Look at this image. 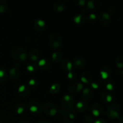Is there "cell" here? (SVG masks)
I'll use <instances>...</instances> for the list:
<instances>
[{"label":"cell","instance_id":"1","mask_svg":"<svg viewBox=\"0 0 123 123\" xmlns=\"http://www.w3.org/2000/svg\"><path fill=\"white\" fill-rule=\"evenodd\" d=\"M49 43L52 49H58L62 45V37L57 33H52L49 36Z\"/></svg>","mask_w":123,"mask_h":123},{"label":"cell","instance_id":"2","mask_svg":"<svg viewBox=\"0 0 123 123\" xmlns=\"http://www.w3.org/2000/svg\"><path fill=\"white\" fill-rule=\"evenodd\" d=\"M120 110H121V107L120 105L117 103H114L108 107L106 111V114L107 117L111 119H119Z\"/></svg>","mask_w":123,"mask_h":123},{"label":"cell","instance_id":"3","mask_svg":"<svg viewBox=\"0 0 123 123\" xmlns=\"http://www.w3.org/2000/svg\"><path fill=\"white\" fill-rule=\"evenodd\" d=\"M11 55H12V58L18 62L25 61L27 58L26 50L21 47H16L14 48L12 50Z\"/></svg>","mask_w":123,"mask_h":123},{"label":"cell","instance_id":"4","mask_svg":"<svg viewBox=\"0 0 123 123\" xmlns=\"http://www.w3.org/2000/svg\"><path fill=\"white\" fill-rule=\"evenodd\" d=\"M61 105L64 109H72L74 105V100L69 95H65L61 100Z\"/></svg>","mask_w":123,"mask_h":123},{"label":"cell","instance_id":"5","mask_svg":"<svg viewBox=\"0 0 123 123\" xmlns=\"http://www.w3.org/2000/svg\"><path fill=\"white\" fill-rule=\"evenodd\" d=\"M43 111L46 115L50 117L55 116L58 112L55 105L50 102L46 103L43 106Z\"/></svg>","mask_w":123,"mask_h":123},{"label":"cell","instance_id":"6","mask_svg":"<svg viewBox=\"0 0 123 123\" xmlns=\"http://www.w3.org/2000/svg\"><path fill=\"white\" fill-rule=\"evenodd\" d=\"M84 88V85L81 82H79V81H74L71 83L68 88V91L70 94L74 95L78 94Z\"/></svg>","mask_w":123,"mask_h":123},{"label":"cell","instance_id":"7","mask_svg":"<svg viewBox=\"0 0 123 123\" xmlns=\"http://www.w3.org/2000/svg\"><path fill=\"white\" fill-rule=\"evenodd\" d=\"M28 107L30 112L34 114H38L42 111V106L37 101H31L28 105Z\"/></svg>","mask_w":123,"mask_h":123},{"label":"cell","instance_id":"8","mask_svg":"<svg viewBox=\"0 0 123 123\" xmlns=\"http://www.w3.org/2000/svg\"><path fill=\"white\" fill-rule=\"evenodd\" d=\"M110 14L108 13H103L99 16V22L103 26H108L111 24Z\"/></svg>","mask_w":123,"mask_h":123},{"label":"cell","instance_id":"9","mask_svg":"<svg viewBox=\"0 0 123 123\" xmlns=\"http://www.w3.org/2000/svg\"><path fill=\"white\" fill-rule=\"evenodd\" d=\"M61 67L64 72L68 73V72H72L73 64L69 60L65 59L61 62Z\"/></svg>","mask_w":123,"mask_h":123},{"label":"cell","instance_id":"10","mask_svg":"<svg viewBox=\"0 0 123 123\" xmlns=\"http://www.w3.org/2000/svg\"><path fill=\"white\" fill-rule=\"evenodd\" d=\"M33 25L34 28L38 31H43L46 28V22L42 19H36Z\"/></svg>","mask_w":123,"mask_h":123},{"label":"cell","instance_id":"11","mask_svg":"<svg viewBox=\"0 0 123 123\" xmlns=\"http://www.w3.org/2000/svg\"><path fill=\"white\" fill-rule=\"evenodd\" d=\"M82 97L85 100H90L93 97L94 92L90 88L86 87L82 90Z\"/></svg>","mask_w":123,"mask_h":123},{"label":"cell","instance_id":"12","mask_svg":"<svg viewBox=\"0 0 123 123\" xmlns=\"http://www.w3.org/2000/svg\"><path fill=\"white\" fill-rule=\"evenodd\" d=\"M112 73V68L109 66H105L102 68V70L100 72L101 77L103 79H106Z\"/></svg>","mask_w":123,"mask_h":123},{"label":"cell","instance_id":"13","mask_svg":"<svg viewBox=\"0 0 123 123\" xmlns=\"http://www.w3.org/2000/svg\"><path fill=\"white\" fill-rule=\"evenodd\" d=\"M29 58L32 61H36L39 60L41 57V54L37 49H33L29 53Z\"/></svg>","mask_w":123,"mask_h":123},{"label":"cell","instance_id":"14","mask_svg":"<svg viewBox=\"0 0 123 123\" xmlns=\"http://www.w3.org/2000/svg\"><path fill=\"white\" fill-rule=\"evenodd\" d=\"M85 61L83 58L76 57L73 60V65L77 68H82L85 66Z\"/></svg>","mask_w":123,"mask_h":123},{"label":"cell","instance_id":"15","mask_svg":"<svg viewBox=\"0 0 123 123\" xmlns=\"http://www.w3.org/2000/svg\"><path fill=\"white\" fill-rule=\"evenodd\" d=\"M102 110H103L102 106L98 103L94 104L91 106V112H92V115H94L95 117L99 116L102 112Z\"/></svg>","mask_w":123,"mask_h":123},{"label":"cell","instance_id":"16","mask_svg":"<svg viewBox=\"0 0 123 123\" xmlns=\"http://www.w3.org/2000/svg\"><path fill=\"white\" fill-rule=\"evenodd\" d=\"M80 79H81V81L85 84H91L92 79V74L90 72H83Z\"/></svg>","mask_w":123,"mask_h":123},{"label":"cell","instance_id":"17","mask_svg":"<svg viewBox=\"0 0 123 123\" xmlns=\"http://www.w3.org/2000/svg\"><path fill=\"white\" fill-rule=\"evenodd\" d=\"M88 8L91 10H97L101 7V3L100 1L94 0V1H89L87 2Z\"/></svg>","mask_w":123,"mask_h":123},{"label":"cell","instance_id":"18","mask_svg":"<svg viewBox=\"0 0 123 123\" xmlns=\"http://www.w3.org/2000/svg\"><path fill=\"white\" fill-rule=\"evenodd\" d=\"M66 4L62 1H56L53 5V8L54 10L57 12H61L64 11L66 8Z\"/></svg>","mask_w":123,"mask_h":123},{"label":"cell","instance_id":"19","mask_svg":"<svg viewBox=\"0 0 123 123\" xmlns=\"http://www.w3.org/2000/svg\"><path fill=\"white\" fill-rule=\"evenodd\" d=\"M50 62L46 59H42L38 62V66L42 70H46L50 67Z\"/></svg>","mask_w":123,"mask_h":123},{"label":"cell","instance_id":"20","mask_svg":"<svg viewBox=\"0 0 123 123\" xmlns=\"http://www.w3.org/2000/svg\"><path fill=\"white\" fill-rule=\"evenodd\" d=\"M88 109V104L85 102H78L76 105V110L80 112H84Z\"/></svg>","mask_w":123,"mask_h":123},{"label":"cell","instance_id":"21","mask_svg":"<svg viewBox=\"0 0 123 123\" xmlns=\"http://www.w3.org/2000/svg\"><path fill=\"white\" fill-rule=\"evenodd\" d=\"M19 72L18 70L16 68H12L10 70L9 73H8V76L12 80H16L18 79L19 77Z\"/></svg>","mask_w":123,"mask_h":123},{"label":"cell","instance_id":"22","mask_svg":"<svg viewBox=\"0 0 123 123\" xmlns=\"http://www.w3.org/2000/svg\"><path fill=\"white\" fill-rule=\"evenodd\" d=\"M18 93H19V96L23 97H26V96L28 95L29 93L28 89V88L24 85H20V86L18 88Z\"/></svg>","mask_w":123,"mask_h":123},{"label":"cell","instance_id":"23","mask_svg":"<svg viewBox=\"0 0 123 123\" xmlns=\"http://www.w3.org/2000/svg\"><path fill=\"white\" fill-rule=\"evenodd\" d=\"M62 55L60 52L56 51L53 52L52 54V59L53 61L56 63H58L62 61Z\"/></svg>","mask_w":123,"mask_h":123},{"label":"cell","instance_id":"24","mask_svg":"<svg viewBox=\"0 0 123 123\" xmlns=\"http://www.w3.org/2000/svg\"><path fill=\"white\" fill-rule=\"evenodd\" d=\"M101 98H102V101L106 103H109L112 101L113 97L109 92H104L102 93V96H101Z\"/></svg>","mask_w":123,"mask_h":123},{"label":"cell","instance_id":"25","mask_svg":"<svg viewBox=\"0 0 123 123\" xmlns=\"http://www.w3.org/2000/svg\"><path fill=\"white\" fill-rule=\"evenodd\" d=\"M60 85H59L58 83H55V84H52V85L50 86V90H49V92L50 93H51L52 94H56L60 91Z\"/></svg>","mask_w":123,"mask_h":123},{"label":"cell","instance_id":"26","mask_svg":"<svg viewBox=\"0 0 123 123\" xmlns=\"http://www.w3.org/2000/svg\"><path fill=\"white\" fill-rule=\"evenodd\" d=\"M8 8V4L5 0H0V13L6 12Z\"/></svg>","mask_w":123,"mask_h":123},{"label":"cell","instance_id":"27","mask_svg":"<svg viewBox=\"0 0 123 123\" xmlns=\"http://www.w3.org/2000/svg\"><path fill=\"white\" fill-rule=\"evenodd\" d=\"M73 21L75 24H78V25L82 24L84 21V16L82 14H79L78 16H76L73 18Z\"/></svg>","mask_w":123,"mask_h":123},{"label":"cell","instance_id":"28","mask_svg":"<svg viewBox=\"0 0 123 123\" xmlns=\"http://www.w3.org/2000/svg\"><path fill=\"white\" fill-rule=\"evenodd\" d=\"M115 63H116L117 66L119 68H123V57L121 55L117 56L115 60Z\"/></svg>","mask_w":123,"mask_h":123},{"label":"cell","instance_id":"29","mask_svg":"<svg viewBox=\"0 0 123 123\" xmlns=\"http://www.w3.org/2000/svg\"><path fill=\"white\" fill-rule=\"evenodd\" d=\"M67 114L70 120H73V119H74L76 117V110H74L73 109H68Z\"/></svg>","mask_w":123,"mask_h":123},{"label":"cell","instance_id":"30","mask_svg":"<svg viewBox=\"0 0 123 123\" xmlns=\"http://www.w3.org/2000/svg\"><path fill=\"white\" fill-rule=\"evenodd\" d=\"M25 109V106L24 105L19 104L18 105H17L16 108V111L17 114L20 115L21 114H22L24 112Z\"/></svg>","mask_w":123,"mask_h":123},{"label":"cell","instance_id":"31","mask_svg":"<svg viewBox=\"0 0 123 123\" xmlns=\"http://www.w3.org/2000/svg\"><path fill=\"white\" fill-rule=\"evenodd\" d=\"M97 16H96V14H94V13H91V14H90V15L88 16V21L90 22V23H92V24L96 22V21L97 20Z\"/></svg>","mask_w":123,"mask_h":123},{"label":"cell","instance_id":"32","mask_svg":"<svg viewBox=\"0 0 123 123\" xmlns=\"http://www.w3.org/2000/svg\"><path fill=\"white\" fill-rule=\"evenodd\" d=\"M7 78V74L4 70L0 69V82H4Z\"/></svg>","mask_w":123,"mask_h":123},{"label":"cell","instance_id":"33","mask_svg":"<svg viewBox=\"0 0 123 123\" xmlns=\"http://www.w3.org/2000/svg\"><path fill=\"white\" fill-rule=\"evenodd\" d=\"M84 120L87 123H92L93 122V118L89 115H86L84 117Z\"/></svg>","mask_w":123,"mask_h":123},{"label":"cell","instance_id":"34","mask_svg":"<svg viewBox=\"0 0 123 123\" xmlns=\"http://www.w3.org/2000/svg\"><path fill=\"white\" fill-rule=\"evenodd\" d=\"M116 13V8L115 7L111 6L108 7V13L111 14H114Z\"/></svg>","mask_w":123,"mask_h":123},{"label":"cell","instance_id":"35","mask_svg":"<svg viewBox=\"0 0 123 123\" xmlns=\"http://www.w3.org/2000/svg\"><path fill=\"white\" fill-rule=\"evenodd\" d=\"M28 84L30 86H32V87H36V85H37V81L34 79H30V80H29Z\"/></svg>","mask_w":123,"mask_h":123},{"label":"cell","instance_id":"36","mask_svg":"<svg viewBox=\"0 0 123 123\" xmlns=\"http://www.w3.org/2000/svg\"><path fill=\"white\" fill-rule=\"evenodd\" d=\"M26 70H27L29 72L32 73V72H34L35 71V67H34V66L30 64L26 66Z\"/></svg>","mask_w":123,"mask_h":123},{"label":"cell","instance_id":"37","mask_svg":"<svg viewBox=\"0 0 123 123\" xmlns=\"http://www.w3.org/2000/svg\"><path fill=\"white\" fill-rule=\"evenodd\" d=\"M106 89L108 91H113V90H114V85L112 83H108L106 85Z\"/></svg>","mask_w":123,"mask_h":123},{"label":"cell","instance_id":"38","mask_svg":"<svg viewBox=\"0 0 123 123\" xmlns=\"http://www.w3.org/2000/svg\"><path fill=\"white\" fill-rule=\"evenodd\" d=\"M85 3H86L85 0H79V1H78V2H77L78 6H84V5L85 4Z\"/></svg>","mask_w":123,"mask_h":123},{"label":"cell","instance_id":"39","mask_svg":"<svg viewBox=\"0 0 123 123\" xmlns=\"http://www.w3.org/2000/svg\"><path fill=\"white\" fill-rule=\"evenodd\" d=\"M91 86H92V87L94 89H97L98 87H99V85H98V84L96 82H91Z\"/></svg>","mask_w":123,"mask_h":123},{"label":"cell","instance_id":"40","mask_svg":"<svg viewBox=\"0 0 123 123\" xmlns=\"http://www.w3.org/2000/svg\"><path fill=\"white\" fill-rule=\"evenodd\" d=\"M74 74H73V73H72V72H68V79H74Z\"/></svg>","mask_w":123,"mask_h":123},{"label":"cell","instance_id":"41","mask_svg":"<svg viewBox=\"0 0 123 123\" xmlns=\"http://www.w3.org/2000/svg\"><path fill=\"white\" fill-rule=\"evenodd\" d=\"M61 123H74L73 121L71 120H68V119H65L61 121Z\"/></svg>","mask_w":123,"mask_h":123},{"label":"cell","instance_id":"42","mask_svg":"<svg viewBox=\"0 0 123 123\" xmlns=\"http://www.w3.org/2000/svg\"><path fill=\"white\" fill-rule=\"evenodd\" d=\"M94 123H107L106 122L105 120H103V119H99V120H97L96 121H95Z\"/></svg>","mask_w":123,"mask_h":123},{"label":"cell","instance_id":"43","mask_svg":"<svg viewBox=\"0 0 123 123\" xmlns=\"http://www.w3.org/2000/svg\"><path fill=\"white\" fill-rule=\"evenodd\" d=\"M58 112L59 113H60V115H61V116H63V115L66 114V112H65L64 110L62 109H59Z\"/></svg>","mask_w":123,"mask_h":123},{"label":"cell","instance_id":"44","mask_svg":"<svg viewBox=\"0 0 123 123\" xmlns=\"http://www.w3.org/2000/svg\"><path fill=\"white\" fill-rule=\"evenodd\" d=\"M38 123H49L44 120H40V121H38Z\"/></svg>","mask_w":123,"mask_h":123},{"label":"cell","instance_id":"45","mask_svg":"<svg viewBox=\"0 0 123 123\" xmlns=\"http://www.w3.org/2000/svg\"><path fill=\"white\" fill-rule=\"evenodd\" d=\"M19 123H31L29 122V121H22Z\"/></svg>","mask_w":123,"mask_h":123},{"label":"cell","instance_id":"46","mask_svg":"<svg viewBox=\"0 0 123 123\" xmlns=\"http://www.w3.org/2000/svg\"><path fill=\"white\" fill-rule=\"evenodd\" d=\"M0 123H4L3 119H2L1 117H0Z\"/></svg>","mask_w":123,"mask_h":123},{"label":"cell","instance_id":"47","mask_svg":"<svg viewBox=\"0 0 123 123\" xmlns=\"http://www.w3.org/2000/svg\"></svg>","mask_w":123,"mask_h":123}]
</instances>
